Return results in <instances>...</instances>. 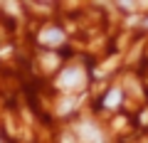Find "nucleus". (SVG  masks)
<instances>
[{
    "mask_svg": "<svg viewBox=\"0 0 148 143\" xmlns=\"http://www.w3.org/2000/svg\"><path fill=\"white\" fill-rule=\"evenodd\" d=\"M82 74L77 72V69H69V72H64L62 74V86H74V84H79Z\"/></svg>",
    "mask_w": 148,
    "mask_h": 143,
    "instance_id": "1",
    "label": "nucleus"
},
{
    "mask_svg": "<svg viewBox=\"0 0 148 143\" xmlns=\"http://www.w3.org/2000/svg\"><path fill=\"white\" fill-rule=\"evenodd\" d=\"M42 42L45 44H59L62 42V32L59 30H45L42 32Z\"/></svg>",
    "mask_w": 148,
    "mask_h": 143,
    "instance_id": "2",
    "label": "nucleus"
},
{
    "mask_svg": "<svg viewBox=\"0 0 148 143\" xmlns=\"http://www.w3.org/2000/svg\"><path fill=\"white\" fill-rule=\"evenodd\" d=\"M119 101H121V91H119V89L109 91V99H106V106H114V104H119Z\"/></svg>",
    "mask_w": 148,
    "mask_h": 143,
    "instance_id": "3",
    "label": "nucleus"
},
{
    "mask_svg": "<svg viewBox=\"0 0 148 143\" xmlns=\"http://www.w3.org/2000/svg\"><path fill=\"white\" fill-rule=\"evenodd\" d=\"M79 131H82V133H86V136H89V141H99V131H91V126H86V123L79 128Z\"/></svg>",
    "mask_w": 148,
    "mask_h": 143,
    "instance_id": "4",
    "label": "nucleus"
}]
</instances>
